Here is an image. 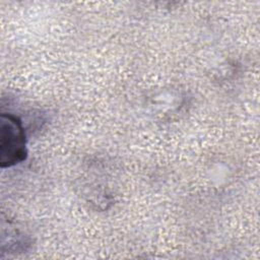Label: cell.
I'll return each mask as SVG.
<instances>
[{
    "label": "cell",
    "mask_w": 260,
    "mask_h": 260,
    "mask_svg": "<svg viewBox=\"0 0 260 260\" xmlns=\"http://www.w3.org/2000/svg\"><path fill=\"white\" fill-rule=\"evenodd\" d=\"M26 157V140L18 117L2 114L0 118V166L12 167Z\"/></svg>",
    "instance_id": "6da1fadb"
}]
</instances>
